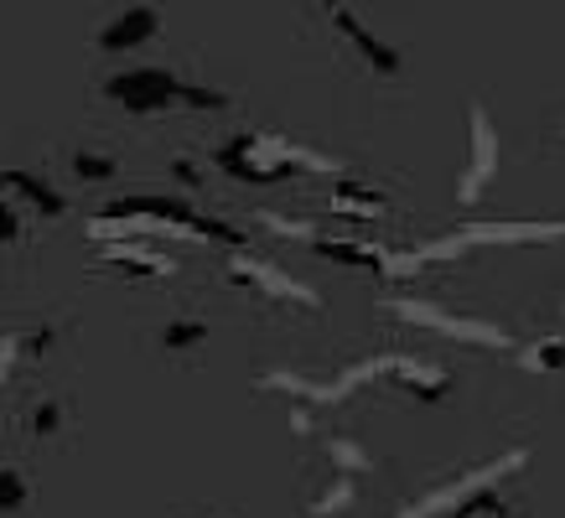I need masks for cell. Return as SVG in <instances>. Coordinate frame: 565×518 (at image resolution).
Listing matches in <instances>:
<instances>
[{
    "mask_svg": "<svg viewBox=\"0 0 565 518\" xmlns=\"http://www.w3.org/2000/svg\"><path fill=\"white\" fill-rule=\"evenodd\" d=\"M109 234H136V239H151V234H182V239H203V244H239L244 234L228 224H213V218H198L188 203H172V197H125V203H109L94 224V239H109Z\"/></svg>",
    "mask_w": 565,
    "mask_h": 518,
    "instance_id": "obj_1",
    "label": "cell"
},
{
    "mask_svg": "<svg viewBox=\"0 0 565 518\" xmlns=\"http://www.w3.org/2000/svg\"><path fill=\"white\" fill-rule=\"evenodd\" d=\"M218 166L239 182H255V187H275V182H291L296 172H338L327 155L296 145V140L280 136H234L218 151Z\"/></svg>",
    "mask_w": 565,
    "mask_h": 518,
    "instance_id": "obj_2",
    "label": "cell"
},
{
    "mask_svg": "<svg viewBox=\"0 0 565 518\" xmlns=\"http://www.w3.org/2000/svg\"><path fill=\"white\" fill-rule=\"evenodd\" d=\"M104 94L120 104V109H130V115H167V109H228L223 94L198 88V84H182L177 73L151 68V63H146V68L115 73V78L104 84Z\"/></svg>",
    "mask_w": 565,
    "mask_h": 518,
    "instance_id": "obj_3",
    "label": "cell"
},
{
    "mask_svg": "<svg viewBox=\"0 0 565 518\" xmlns=\"http://www.w3.org/2000/svg\"><path fill=\"white\" fill-rule=\"evenodd\" d=\"M467 130L472 136H467V166H462V182H457V203L472 207L498 176V130L482 104H467Z\"/></svg>",
    "mask_w": 565,
    "mask_h": 518,
    "instance_id": "obj_4",
    "label": "cell"
},
{
    "mask_svg": "<svg viewBox=\"0 0 565 518\" xmlns=\"http://www.w3.org/2000/svg\"><path fill=\"white\" fill-rule=\"evenodd\" d=\"M394 311L415 322V327H430L441 337H457V343H472V347H509L514 337L493 322H472V316H457V311H441V306H426V301H394Z\"/></svg>",
    "mask_w": 565,
    "mask_h": 518,
    "instance_id": "obj_5",
    "label": "cell"
},
{
    "mask_svg": "<svg viewBox=\"0 0 565 518\" xmlns=\"http://www.w3.org/2000/svg\"><path fill=\"white\" fill-rule=\"evenodd\" d=\"M524 239H565V224H467L451 239H436L426 249H415V259L430 255H462L472 244H524Z\"/></svg>",
    "mask_w": 565,
    "mask_h": 518,
    "instance_id": "obj_6",
    "label": "cell"
},
{
    "mask_svg": "<svg viewBox=\"0 0 565 518\" xmlns=\"http://www.w3.org/2000/svg\"><path fill=\"white\" fill-rule=\"evenodd\" d=\"M228 276L239 280V285H249V291H259L265 301H296V306H317V291L311 285H301L296 276H286L280 265H270V259H228Z\"/></svg>",
    "mask_w": 565,
    "mask_h": 518,
    "instance_id": "obj_7",
    "label": "cell"
},
{
    "mask_svg": "<svg viewBox=\"0 0 565 518\" xmlns=\"http://www.w3.org/2000/svg\"><path fill=\"white\" fill-rule=\"evenodd\" d=\"M99 259L109 270H120V276H140V280H161L177 270L172 255H161L151 239H120V244H104Z\"/></svg>",
    "mask_w": 565,
    "mask_h": 518,
    "instance_id": "obj_8",
    "label": "cell"
},
{
    "mask_svg": "<svg viewBox=\"0 0 565 518\" xmlns=\"http://www.w3.org/2000/svg\"><path fill=\"white\" fill-rule=\"evenodd\" d=\"M156 36H161V17H156L151 6H130V11H120L99 32V52H140V47H151Z\"/></svg>",
    "mask_w": 565,
    "mask_h": 518,
    "instance_id": "obj_9",
    "label": "cell"
},
{
    "mask_svg": "<svg viewBox=\"0 0 565 518\" xmlns=\"http://www.w3.org/2000/svg\"><path fill=\"white\" fill-rule=\"evenodd\" d=\"M353 498H359V477H353V472H338V466H322V477L307 487V514L311 518L343 514Z\"/></svg>",
    "mask_w": 565,
    "mask_h": 518,
    "instance_id": "obj_10",
    "label": "cell"
},
{
    "mask_svg": "<svg viewBox=\"0 0 565 518\" xmlns=\"http://www.w3.org/2000/svg\"><path fill=\"white\" fill-rule=\"evenodd\" d=\"M327 203H332V213H343V218H379V213L390 207L374 187H363V182H353V176H338Z\"/></svg>",
    "mask_w": 565,
    "mask_h": 518,
    "instance_id": "obj_11",
    "label": "cell"
},
{
    "mask_svg": "<svg viewBox=\"0 0 565 518\" xmlns=\"http://www.w3.org/2000/svg\"><path fill=\"white\" fill-rule=\"evenodd\" d=\"M322 456H327V466H338V472H353V477L374 472V451L363 446V441H353V435H343V431H327V435H322Z\"/></svg>",
    "mask_w": 565,
    "mask_h": 518,
    "instance_id": "obj_12",
    "label": "cell"
},
{
    "mask_svg": "<svg viewBox=\"0 0 565 518\" xmlns=\"http://www.w3.org/2000/svg\"><path fill=\"white\" fill-rule=\"evenodd\" d=\"M73 425V410H68V399H52V395H42L26 410V431L36 435V441H52V435H63Z\"/></svg>",
    "mask_w": 565,
    "mask_h": 518,
    "instance_id": "obj_13",
    "label": "cell"
},
{
    "mask_svg": "<svg viewBox=\"0 0 565 518\" xmlns=\"http://www.w3.org/2000/svg\"><path fill=\"white\" fill-rule=\"evenodd\" d=\"M6 192H11V197H26V203H32V213L36 218H63V192H52V187H42V182H26V176L21 172H11L6 176Z\"/></svg>",
    "mask_w": 565,
    "mask_h": 518,
    "instance_id": "obj_14",
    "label": "cell"
},
{
    "mask_svg": "<svg viewBox=\"0 0 565 518\" xmlns=\"http://www.w3.org/2000/svg\"><path fill=\"white\" fill-rule=\"evenodd\" d=\"M73 176H78V182H109V176H120V155L78 145V151H73Z\"/></svg>",
    "mask_w": 565,
    "mask_h": 518,
    "instance_id": "obj_15",
    "label": "cell"
},
{
    "mask_svg": "<svg viewBox=\"0 0 565 518\" xmlns=\"http://www.w3.org/2000/svg\"><path fill=\"white\" fill-rule=\"evenodd\" d=\"M203 343H207V327L198 316H177V322L161 327V353H198Z\"/></svg>",
    "mask_w": 565,
    "mask_h": 518,
    "instance_id": "obj_16",
    "label": "cell"
},
{
    "mask_svg": "<svg viewBox=\"0 0 565 518\" xmlns=\"http://www.w3.org/2000/svg\"><path fill=\"white\" fill-rule=\"evenodd\" d=\"M524 368H534V374H561L565 368V343L561 337H545V343L524 347Z\"/></svg>",
    "mask_w": 565,
    "mask_h": 518,
    "instance_id": "obj_17",
    "label": "cell"
},
{
    "mask_svg": "<svg viewBox=\"0 0 565 518\" xmlns=\"http://www.w3.org/2000/svg\"><path fill=\"white\" fill-rule=\"evenodd\" d=\"M451 518H514V514H509V503L503 498H493V487H482V493H472Z\"/></svg>",
    "mask_w": 565,
    "mask_h": 518,
    "instance_id": "obj_18",
    "label": "cell"
},
{
    "mask_svg": "<svg viewBox=\"0 0 565 518\" xmlns=\"http://www.w3.org/2000/svg\"><path fill=\"white\" fill-rule=\"evenodd\" d=\"M26 498H32V483L21 477L17 466H6V472H0V508H6V514H17Z\"/></svg>",
    "mask_w": 565,
    "mask_h": 518,
    "instance_id": "obj_19",
    "label": "cell"
},
{
    "mask_svg": "<svg viewBox=\"0 0 565 518\" xmlns=\"http://www.w3.org/2000/svg\"><path fill=\"white\" fill-rule=\"evenodd\" d=\"M172 172H177V182H182V187H203V182H207V166H198L192 155H177Z\"/></svg>",
    "mask_w": 565,
    "mask_h": 518,
    "instance_id": "obj_20",
    "label": "cell"
},
{
    "mask_svg": "<svg viewBox=\"0 0 565 518\" xmlns=\"http://www.w3.org/2000/svg\"><path fill=\"white\" fill-rule=\"evenodd\" d=\"M203 518H234V514H203Z\"/></svg>",
    "mask_w": 565,
    "mask_h": 518,
    "instance_id": "obj_21",
    "label": "cell"
}]
</instances>
